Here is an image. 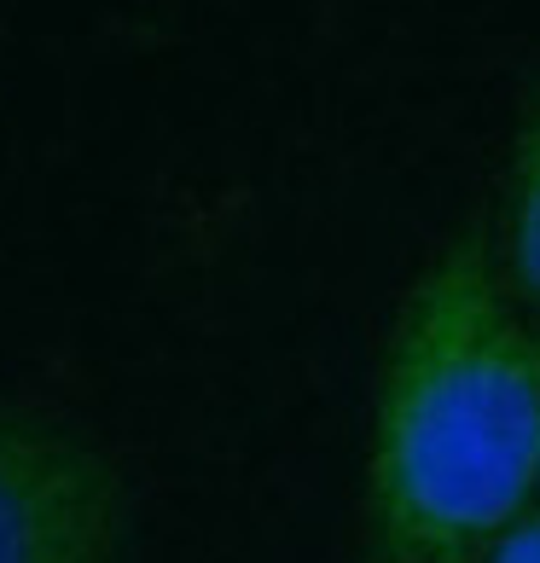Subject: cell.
Listing matches in <instances>:
<instances>
[{
    "label": "cell",
    "mask_w": 540,
    "mask_h": 563,
    "mask_svg": "<svg viewBox=\"0 0 540 563\" xmlns=\"http://www.w3.org/2000/svg\"><path fill=\"white\" fill-rule=\"evenodd\" d=\"M372 563H384V558H372Z\"/></svg>",
    "instance_id": "cell-5"
},
{
    "label": "cell",
    "mask_w": 540,
    "mask_h": 563,
    "mask_svg": "<svg viewBox=\"0 0 540 563\" xmlns=\"http://www.w3.org/2000/svg\"><path fill=\"white\" fill-rule=\"evenodd\" d=\"M122 540L111 459L47 412L0 407V563H122Z\"/></svg>",
    "instance_id": "cell-2"
},
{
    "label": "cell",
    "mask_w": 540,
    "mask_h": 563,
    "mask_svg": "<svg viewBox=\"0 0 540 563\" xmlns=\"http://www.w3.org/2000/svg\"><path fill=\"white\" fill-rule=\"evenodd\" d=\"M483 563H540V511L529 506L524 517H517V523L494 540L488 547V558Z\"/></svg>",
    "instance_id": "cell-4"
},
{
    "label": "cell",
    "mask_w": 540,
    "mask_h": 563,
    "mask_svg": "<svg viewBox=\"0 0 540 563\" xmlns=\"http://www.w3.org/2000/svg\"><path fill=\"white\" fill-rule=\"evenodd\" d=\"M494 262H500V279L511 297L540 314V88L529 93L524 117H517V134H511Z\"/></svg>",
    "instance_id": "cell-3"
},
{
    "label": "cell",
    "mask_w": 540,
    "mask_h": 563,
    "mask_svg": "<svg viewBox=\"0 0 540 563\" xmlns=\"http://www.w3.org/2000/svg\"><path fill=\"white\" fill-rule=\"evenodd\" d=\"M540 488V325L483 227L436 250L389 331L366 435L384 563H483Z\"/></svg>",
    "instance_id": "cell-1"
}]
</instances>
